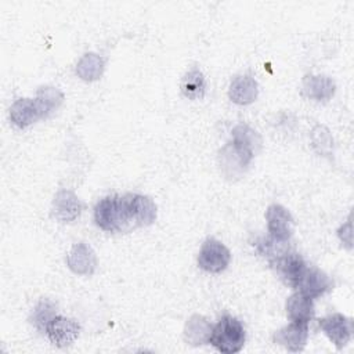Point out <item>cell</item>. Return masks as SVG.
Returning <instances> with one entry per match:
<instances>
[{"instance_id": "9", "label": "cell", "mask_w": 354, "mask_h": 354, "mask_svg": "<svg viewBox=\"0 0 354 354\" xmlns=\"http://www.w3.org/2000/svg\"><path fill=\"white\" fill-rule=\"evenodd\" d=\"M271 264L281 275V278L292 288H296L304 270L307 268L303 257L295 252L283 253L282 256L271 261Z\"/></svg>"}, {"instance_id": "5", "label": "cell", "mask_w": 354, "mask_h": 354, "mask_svg": "<svg viewBox=\"0 0 354 354\" xmlns=\"http://www.w3.org/2000/svg\"><path fill=\"white\" fill-rule=\"evenodd\" d=\"M319 328L328 336V339L336 346V348H343L351 337V321L343 314L335 313L318 321Z\"/></svg>"}, {"instance_id": "4", "label": "cell", "mask_w": 354, "mask_h": 354, "mask_svg": "<svg viewBox=\"0 0 354 354\" xmlns=\"http://www.w3.org/2000/svg\"><path fill=\"white\" fill-rule=\"evenodd\" d=\"M231 145L242 158V160L249 166L254 153L261 147V138L257 131L250 129L248 124L241 123L232 129Z\"/></svg>"}, {"instance_id": "14", "label": "cell", "mask_w": 354, "mask_h": 354, "mask_svg": "<svg viewBox=\"0 0 354 354\" xmlns=\"http://www.w3.org/2000/svg\"><path fill=\"white\" fill-rule=\"evenodd\" d=\"M10 119L17 127L25 129L43 118L35 100L19 98L10 108Z\"/></svg>"}, {"instance_id": "20", "label": "cell", "mask_w": 354, "mask_h": 354, "mask_svg": "<svg viewBox=\"0 0 354 354\" xmlns=\"http://www.w3.org/2000/svg\"><path fill=\"white\" fill-rule=\"evenodd\" d=\"M206 80L203 73L194 68L188 71L181 80V91L189 100H201L205 95Z\"/></svg>"}, {"instance_id": "1", "label": "cell", "mask_w": 354, "mask_h": 354, "mask_svg": "<svg viewBox=\"0 0 354 354\" xmlns=\"http://www.w3.org/2000/svg\"><path fill=\"white\" fill-rule=\"evenodd\" d=\"M245 339L242 324L231 315H224L212 329L209 343L223 354H235L242 350Z\"/></svg>"}, {"instance_id": "6", "label": "cell", "mask_w": 354, "mask_h": 354, "mask_svg": "<svg viewBox=\"0 0 354 354\" xmlns=\"http://www.w3.org/2000/svg\"><path fill=\"white\" fill-rule=\"evenodd\" d=\"M50 342L57 347L71 346L80 333V325L71 318L57 315L47 326L46 330Z\"/></svg>"}, {"instance_id": "21", "label": "cell", "mask_w": 354, "mask_h": 354, "mask_svg": "<svg viewBox=\"0 0 354 354\" xmlns=\"http://www.w3.org/2000/svg\"><path fill=\"white\" fill-rule=\"evenodd\" d=\"M57 317V306L50 299H40L30 314L32 325L39 330L46 333L48 324Z\"/></svg>"}, {"instance_id": "12", "label": "cell", "mask_w": 354, "mask_h": 354, "mask_svg": "<svg viewBox=\"0 0 354 354\" xmlns=\"http://www.w3.org/2000/svg\"><path fill=\"white\" fill-rule=\"evenodd\" d=\"M307 339H308L307 324H299V322H292L281 328L279 330H277L274 335V343L285 347L292 353L301 351L306 347Z\"/></svg>"}, {"instance_id": "11", "label": "cell", "mask_w": 354, "mask_h": 354, "mask_svg": "<svg viewBox=\"0 0 354 354\" xmlns=\"http://www.w3.org/2000/svg\"><path fill=\"white\" fill-rule=\"evenodd\" d=\"M83 209L79 198L68 189H59L53 201V216L61 223H71L80 216Z\"/></svg>"}, {"instance_id": "16", "label": "cell", "mask_w": 354, "mask_h": 354, "mask_svg": "<svg viewBox=\"0 0 354 354\" xmlns=\"http://www.w3.org/2000/svg\"><path fill=\"white\" fill-rule=\"evenodd\" d=\"M257 93H259L257 82L249 75L236 76L231 82L230 90H228V95L231 101L239 105L252 104L256 100Z\"/></svg>"}, {"instance_id": "2", "label": "cell", "mask_w": 354, "mask_h": 354, "mask_svg": "<svg viewBox=\"0 0 354 354\" xmlns=\"http://www.w3.org/2000/svg\"><path fill=\"white\" fill-rule=\"evenodd\" d=\"M231 260V253L225 245L217 239H206L201 248L198 256V266L207 272H221L224 271Z\"/></svg>"}, {"instance_id": "19", "label": "cell", "mask_w": 354, "mask_h": 354, "mask_svg": "<svg viewBox=\"0 0 354 354\" xmlns=\"http://www.w3.org/2000/svg\"><path fill=\"white\" fill-rule=\"evenodd\" d=\"M35 101L40 109L41 118H47L59 108V105L64 101V94L55 87L46 86L37 90Z\"/></svg>"}, {"instance_id": "8", "label": "cell", "mask_w": 354, "mask_h": 354, "mask_svg": "<svg viewBox=\"0 0 354 354\" xmlns=\"http://www.w3.org/2000/svg\"><path fill=\"white\" fill-rule=\"evenodd\" d=\"M69 270L77 275H93L97 267V257L91 246L79 242L72 246L66 256Z\"/></svg>"}, {"instance_id": "7", "label": "cell", "mask_w": 354, "mask_h": 354, "mask_svg": "<svg viewBox=\"0 0 354 354\" xmlns=\"http://www.w3.org/2000/svg\"><path fill=\"white\" fill-rule=\"evenodd\" d=\"M95 224L108 232H120L119 221V195L102 198L94 209Z\"/></svg>"}, {"instance_id": "23", "label": "cell", "mask_w": 354, "mask_h": 354, "mask_svg": "<svg viewBox=\"0 0 354 354\" xmlns=\"http://www.w3.org/2000/svg\"><path fill=\"white\" fill-rule=\"evenodd\" d=\"M337 234H339L340 241L350 249L351 248V223H350V220L344 225L340 227Z\"/></svg>"}, {"instance_id": "15", "label": "cell", "mask_w": 354, "mask_h": 354, "mask_svg": "<svg viewBox=\"0 0 354 354\" xmlns=\"http://www.w3.org/2000/svg\"><path fill=\"white\" fill-rule=\"evenodd\" d=\"M286 314L290 321L299 324H308L314 318L313 299L296 292L286 300Z\"/></svg>"}, {"instance_id": "10", "label": "cell", "mask_w": 354, "mask_h": 354, "mask_svg": "<svg viewBox=\"0 0 354 354\" xmlns=\"http://www.w3.org/2000/svg\"><path fill=\"white\" fill-rule=\"evenodd\" d=\"M330 288H332V281L324 271L315 267H310V268L307 267L295 289H297V292L311 299H315L326 293Z\"/></svg>"}, {"instance_id": "13", "label": "cell", "mask_w": 354, "mask_h": 354, "mask_svg": "<svg viewBox=\"0 0 354 354\" xmlns=\"http://www.w3.org/2000/svg\"><path fill=\"white\" fill-rule=\"evenodd\" d=\"M303 94L314 101H328L333 97L336 84L328 76L306 75L303 77Z\"/></svg>"}, {"instance_id": "22", "label": "cell", "mask_w": 354, "mask_h": 354, "mask_svg": "<svg viewBox=\"0 0 354 354\" xmlns=\"http://www.w3.org/2000/svg\"><path fill=\"white\" fill-rule=\"evenodd\" d=\"M322 142L318 148L319 153H329L332 149V138L329 136V131L324 126H317L313 130V145Z\"/></svg>"}, {"instance_id": "3", "label": "cell", "mask_w": 354, "mask_h": 354, "mask_svg": "<svg viewBox=\"0 0 354 354\" xmlns=\"http://www.w3.org/2000/svg\"><path fill=\"white\" fill-rule=\"evenodd\" d=\"M266 220L271 238L281 242L289 241L293 232V218L286 207L278 203L270 205L266 212Z\"/></svg>"}, {"instance_id": "17", "label": "cell", "mask_w": 354, "mask_h": 354, "mask_svg": "<svg viewBox=\"0 0 354 354\" xmlns=\"http://www.w3.org/2000/svg\"><path fill=\"white\" fill-rule=\"evenodd\" d=\"M213 326L207 322V319L202 315H192L185 324L184 337L188 343L194 346H199L203 343H209V337Z\"/></svg>"}, {"instance_id": "18", "label": "cell", "mask_w": 354, "mask_h": 354, "mask_svg": "<svg viewBox=\"0 0 354 354\" xmlns=\"http://www.w3.org/2000/svg\"><path fill=\"white\" fill-rule=\"evenodd\" d=\"M104 58L100 57L98 54L94 53H87L84 54L80 61L76 65V75L86 80V82H93L101 77L104 72Z\"/></svg>"}]
</instances>
